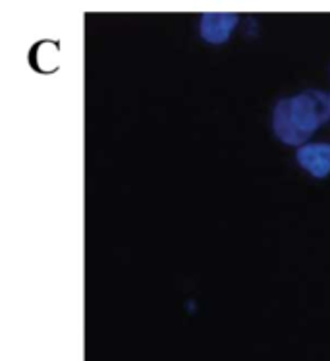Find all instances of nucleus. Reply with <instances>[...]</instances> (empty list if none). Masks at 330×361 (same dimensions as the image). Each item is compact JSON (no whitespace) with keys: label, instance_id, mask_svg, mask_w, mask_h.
I'll return each mask as SVG.
<instances>
[{"label":"nucleus","instance_id":"nucleus-1","mask_svg":"<svg viewBox=\"0 0 330 361\" xmlns=\"http://www.w3.org/2000/svg\"><path fill=\"white\" fill-rule=\"evenodd\" d=\"M329 118V99L321 91H305L292 99H282L274 106L272 126L280 141L301 145Z\"/></svg>","mask_w":330,"mask_h":361},{"label":"nucleus","instance_id":"nucleus-2","mask_svg":"<svg viewBox=\"0 0 330 361\" xmlns=\"http://www.w3.org/2000/svg\"><path fill=\"white\" fill-rule=\"evenodd\" d=\"M236 23H238V16L236 14L209 12V14H203V18H201L199 31H201V37L205 39L207 43L220 44L228 41V37L232 35Z\"/></svg>","mask_w":330,"mask_h":361},{"label":"nucleus","instance_id":"nucleus-3","mask_svg":"<svg viewBox=\"0 0 330 361\" xmlns=\"http://www.w3.org/2000/svg\"><path fill=\"white\" fill-rule=\"evenodd\" d=\"M298 162L315 178L330 174V143H309L298 151Z\"/></svg>","mask_w":330,"mask_h":361},{"label":"nucleus","instance_id":"nucleus-4","mask_svg":"<svg viewBox=\"0 0 330 361\" xmlns=\"http://www.w3.org/2000/svg\"><path fill=\"white\" fill-rule=\"evenodd\" d=\"M326 99H329V116H330V95H326Z\"/></svg>","mask_w":330,"mask_h":361}]
</instances>
